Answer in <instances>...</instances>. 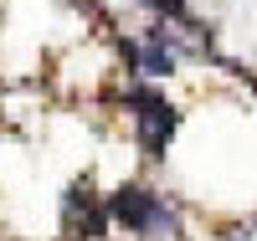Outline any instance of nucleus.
<instances>
[{
    "label": "nucleus",
    "instance_id": "1",
    "mask_svg": "<svg viewBox=\"0 0 257 241\" xmlns=\"http://www.w3.org/2000/svg\"><path fill=\"white\" fill-rule=\"evenodd\" d=\"M108 215H113L123 231L149 236V241H170V236L180 231L175 205H170L165 195L144 190V185H123V190H113V195H108Z\"/></svg>",
    "mask_w": 257,
    "mask_h": 241
},
{
    "label": "nucleus",
    "instance_id": "4",
    "mask_svg": "<svg viewBox=\"0 0 257 241\" xmlns=\"http://www.w3.org/2000/svg\"><path fill=\"white\" fill-rule=\"evenodd\" d=\"M144 6L155 11V16H170V21H175V16H185V0H144Z\"/></svg>",
    "mask_w": 257,
    "mask_h": 241
},
{
    "label": "nucleus",
    "instance_id": "2",
    "mask_svg": "<svg viewBox=\"0 0 257 241\" xmlns=\"http://www.w3.org/2000/svg\"><path fill=\"white\" fill-rule=\"evenodd\" d=\"M123 103L134 108V128H139V144L149 159H165V144L175 134V108H170L165 93H149V87H128Z\"/></svg>",
    "mask_w": 257,
    "mask_h": 241
},
{
    "label": "nucleus",
    "instance_id": "3",
    "mask_svg": "<svg viewBox=\"0 0 257 241\" xmlns=\"http://www.w3.org/2000/svg\"><path fill=\"white\" fill-rule=\"evenodd\" d=\"M134 67H139L144 77H165V72H175V47H170L165 26H149V31H144V41L134 47Z\"/></svg>",
    "mask_w": 257,
    "mask_h": 241
}]
</instances>
